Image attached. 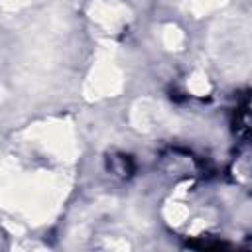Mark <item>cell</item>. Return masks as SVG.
Wrapping results in <instances>:
<instances>
[{
  "label": "cell",
  "instance_id": "cell-1",
  "mask_svg": "<svg viewBox=\"0 0 252 252\" xmlns=\"http://www.w3.org/2000/svg\"><path fill=\"white\" fill-rule=\"evenodd\" d=\"M211 49L220 69L230 77H242L250 67V24L244 16L219 20L211 33Z\"/></svg>",
  "mask_w": 252,
  "mask_h": 252
},
{
  "label": "cell",
  "instance_id": "cell-2",
  "mask_svg": "<svg viewBox=\"0 0 252 252\" xmlns=\"http://www.w3.org/2000/svg\"><path fill=\"white\" fill-rule=\"evenodd\" d=\"M122 87V75L120 71L106 63V65H100L93 71L91 79H89V85H87V93L89 96H102V94H114L118 93Z\"/></svg>",
  "mask_w": 252,
  "mask_h": 252
},
{
  "label": "cell",
  "instance_id": "cell-3",
  "mask_svg": "<svg viewBox=\"0 0 252 252\" xmlns=\"http://www.w3.org/2000/svg\"><path fill=\"white\" fill-rule=\"evenodd\" d=\"M132 120L138 128L152 130L156 126H161L167 120V112L152 100H140L132 110Z\"/></svg>",
  "mask_w": 252,
  "mask_h": 252
},
{
  "label": "cell",
  "instance_id": "cell-4",
  "mask_svg": "<svg viewBox=\"0 0 252 252\" xmlns=\"http://www.w3.org/2000/svg\"><path fill=\"white\" fill-rule=\"evenodd\" d=\"M91 14L94 20L108 28H116L128 20V10L118 2H96L91 8Z\"/></svg>",
  "mask_w": 252,
  "mask_h": 252
},
{
  "label": "cell",
  "instance_id": "cell-5",
  "mask_svg": "<svg viewBox=\"0 0 252 252\" xmlns=\"http://www.w3.org/2000/svg\"><path fill=\"white\" fill-rule=\"evenodd\" d=\"M224 4H226V0H191L189 2V8H191L193 14L203 16V14H209L213 10H219Z\"/></svg>",
  "mask_w": 252,
  "mask_h": 252
},
{
  "label": "cell",
  "instance_id": "cell-6",
  "mask_svg": "<svg viewBox=\"0 0 252 252\" xmlns=\"http://www.w3.org/2000/svg\"><path fill=\"white\" fill-rule=\"evenodd\" d=\"M183 41V33L175 28V26H167L165 32H163V43L169 47V49H177Z\"/></svg>",
  "mask_w": 252,
  "mask_h": 252
},
{
  "label": "cell",
  "instance_id": "cell-7",
  "mask_svg": "<svg viewBox=\"0 0 252 252\" xmlns=\"http://www.w3.org/2000/svg\"><path fill=\"white\" fill-rule=\"evenodd\" d=\"M189 87H191V91H193V93H197V94L207 93V91H209L207 77H205L203 73H195V75L191 77V81H189Z\"/></svg>",
  "mask_w": 252,
  "mask_h": 252
},
{
  "label": "cell",
  "instance_id": "cell-8",
  "mask_svg": "<svg viewBox=\"0 0 252 252\" xmlns=\"http://www.w3.org/2000/svg\"><path fill=\"white\" fill-rule=\"evenodd\" d=\"M165 215H167V219H171V222H181V220L185 219L187 211H185L183 207H179V205H171V207L165 211Z\"/></svg>",
  "mask_w": 252,
  "mask_h": 252
},
{
  "label": "cell",
  "instance_id": "cell-9",
  "mask_svg": "<svg viewBox=\"0 0 252 252\" xmlns=\"http://www.w3.org/2000/svg\"><path fill=\"white\" fill-rule=\"evenodd\" d=\"M6 8H12V10H16V8H22V6H26L30 0H0Z\"/></svg>",
  "mask_w": 252,
  "mask_h": 252
}]
</instances>
